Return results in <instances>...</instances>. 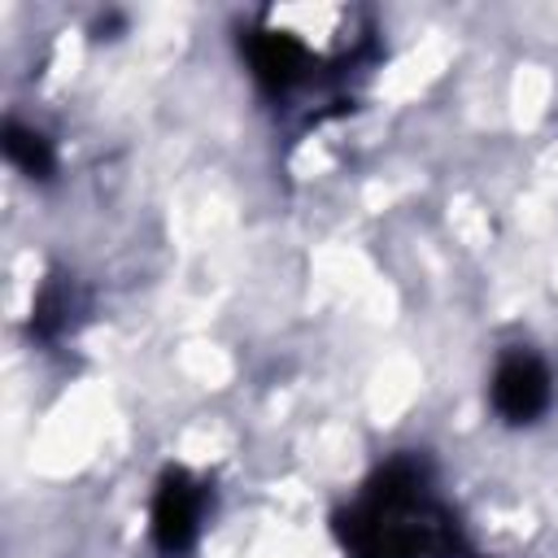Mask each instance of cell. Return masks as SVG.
I'll return each mask as SVG.
<instances>
[{
  "label": "cell",
  "instance_id": "cell-1",
  "mask_svg": "<svg viewBox=\"0 0 558 558\" xmlns=\"http://www.w3.org/2000/svg\"><path fill=\"white\" fill-rule=\"evenodd\" d=\"M349 558H466L458 514L436 497L432 466L414 453L388 458L336 514Z\"/></svg>",
  "mask_w": 558,
  "mask_h": 558
},
{
  "label": "cell",
  "instance_id": "cell-2",
  "mask_svg": "<svg viewBox=\"0 0 558 558\" xmlns=\"http://www.w3.org/2000/svg\"><path fill=\"white\" fill-rule=\"evenodd\" d=\"M366 35L371 31L357 9L275 4L244 26L240 52L248 61L253 83L270 100H288L296 92H310L314 83L344 74V65H357Z\"/></svg>",
  "mask_w": 558,
  "mask_h": 558
},
{
  "label": "cell",
  "instance_id": "cell-3",
  "mask_svg": "<svg viewBox=\"0 0 558 558\" xmlns=\"http://www.w3.org/2000/svg\"><path fill=\"white\" fill-rule=\"evenodd\" d=\"M205 480H196L187 466H166L157 488H153V506H148V536L153 549L161 558H183L192 554V545L201 541V523H205Z\"/></svg>",
  "mask_w": 558,
  "mask_h": 558
},
{
  "label": "cell",
  "instance_id": "cell-4",
  "mask_svg": "<svg viewBox=\"0 0 558 558\" xmlns=\"http://www.w3.org/2000/svg\"><path fill=\"white\" fill-rule=\"evenodd\" d=\"M488 397H493V410H497L510 427H527V423H536V418L549 410V401H554L549 366H545L536 353H527V349H510V353L497 357Z\"/></svg>",
  "mask_w": 558,
  "mask_h": 558
},
{
  "label": "cell",
  "instance_id": "cell-5",
  "mask_svg": "<svg viewBox=\"0 0 558 558\" xmlns=\"http://www.w3.org/2000/svg\"><path fill=\"white\" fill-rule=\"evenodd\" d=\"M83 310L74 283L65 275H52L44 279V288L35 292V305H31V331L39 340H61L70 327H74V314Z\"/></svg>",
  "mask_w": 558,
  "mask_h": 558
},
{
  "label": "cell",
  "instance_id": "cell-6",
  "mask_svg": "<svg viewBox=\"0 0 558 558\" xmlns=\"http://www.w3.org/2000/svg\"><path fill=\"white\" fill-rule=\"evenodd\" d=\"M0 144H4V157H9V166H17L26 179H52V170H57V153H52V140L44 135V131H35V126H22V122H4V131H0Z\"/></svg>",
  "mask_w": 558,
  "mask_h": 558
}]
</instances>
